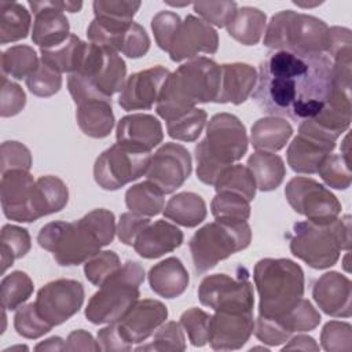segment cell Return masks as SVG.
<instances>
[{
  "mask_svg": "<svg viewBox=\"0 0 352 352\" xmlns=\"http://www.w3.org/2000/svg\"><path fill=\"white\" fill-rule=\"evenodd\" d=\"M331 87V63L324 54L272 51L260 63L253 100L265 114L302 121L322 110Z\"/></svg>",
  "mask_w": 352,
  "mask_h": 352,
  "instance_id": "1",
  "label": "cell"
},
{
  "mask_svg": "<svg viewBox=\"0 0 352 352\" xmlns=\"http://www.w3.org/2000/svg\"><path fill=\"white\" fill-rule=\"evenodd\" d=\"M220 87V65L197 56L180 65L165 80L155 106L157 114L169 121L198 103L214 102Z\"/></svg>",
  "mask_w": 352,
  "mask_h": 352,
  "instance_id": "2",
  "label": "cell"
},
{
  "mask_svg": "<svg viewBox=\"0 0 352 352\" xmlns=\"http://www.w3.org/2000/svg\"><path fill=\"white\" fill-rule=\"evenodd\" d=\"M248 143L246 128L236 116L214 114L206 125V136L195 146L197 177L214 186L224 169L246 154Z\"/></svg>",
  "mask_w": 352,
  "mask_h": 352,
  "instance_id": "3",
  "label": "cell"
},
{
  "mask_svg": "<svg viewBox=\"0 0 352 352\" xmlns=\"http://www.w3.org/2000/svg\"><path fill=\"white\" fill-rule=\"evenodd\" d=\"M125 80L126 65L116 51L87 43L78 70L67 77V88L76 104L94 99L111 102Z\"/></svg>",
  "mask_w": 352,
  "mask_h": 352,
  "instance_id": "4",
  "label": "cell"
},
{
  "mask_svg": "<svg viewBox=\"0 0 352 352\" xmlns=\"http://www.w3.org/2000/svg\"><path fill=\"white\" fill-rule=\"evenodd\" d=\"M351 248V217H337L327 223L300 221L293 226L290 252L311 268L324 270L333 267L341 250Z\"/></svg>",
  "mask_w": 352,
  "mask_h": 352,
  "instance_id": "5",
  "label": "cell"
},
{
  "mask_svg": "<svg viewBox=\"0 0 352 352\" xmlns=\"http://www.w3.org/2000/svg\"><path fill=\"white\" fill-rule=\"evenodd\" d=\"M253 279L260 297V316L278 318L304 296V272L289 258H261L254 265Z\"/></svg>",
  "mask_w": 352,
  "mask_h": 352,
  "instance_id": "6",
  "label": "cell"
},
{
  "mask_svg": "<svg viewBox=\"0 0 352 352\" xmlns=\"http://www.w3.org/2000/svg\"><path fill=\"white\" fill-rule=\"evenodd\" d=\"M264 33L265 47L305 55L324 54L330 40V28L322 19L292 10L272 15Z\"/></svg>",
  "mask_w": 352,
  "mask_h": 352,
  "instance_id": "7",
  "label": "cell"
},
{
  "mask_svg": "<svg viewBox=\"0 0 352 352\" xmlns=\"http://www.w3.org/2000/svg\"><path fill=\"white\" fill-rule=\"evenodd\" d=\"M144 280V268L128 260L89 298L85 318L94 324L118 322L139 300V286Z\"/></svg>",
  "mask_w": 352,
  "mask_h": 352,
  "instance_id": "8",
  "label": "cell"
},
{
  "mask_svg": "<svg viewBox=\"0 0 352 352\" xmlns=\"http://www.w3.org/2000/svg\"><path fill=\"white\" fill-rule=\"evenodd\" d=\"M252 241V230L246 221H212L191 236L188 248L197 274L208 272L221 260L246 249Z\"/></svg>",
  "mask_w": 352,
  "mask_h": 352,
  "instance_id": "9",
  "label": "cell"
},
{
  "mask_svg": "<svg viewBox=\"0 0 352 352\" xmlns=\"http://www.w3.org/2000/svg\"><path fill=\"white\" fill-rule=\"evenodd\" d=\"M38 245L51 252L62 267L85 263L103 246L94 228L82 216L76 221H51L41 227Z\"/></svg>",
  "mask_w": 352,
  "mask_h": 352,
  "instance_id": "10",
  "label": "cell"
},
{
  "mask_svg": "<svg viewBox=\"0 0 352 352\" xmlns=\"http://www.w3.org/2000/svg\"><path fill=\"white\" fill-rule=\"evenodd\" d=\"M150 158V151L116 143L96 158L94 179L103 190H118L146 175Z\"/></svg>",
  "mask_w": 352,
  "mask_h": 352,
  "instance_id": "11",
  "label": "cell"
},
{
  "mask_svg": "<svg viewBox=\"0 0 352 352\" xmlns=\"http://www.w3.org/2000/svg\"><path fill=\"white\" fill-rule=\"evenodd\" d=\"M285 197L293 210L309 221L327 223L341 213V202L312 177H293L285 187Z\"/></svg>",
  "mask_w": 352,
  "mask_h": 352,
  "instance_id": "12",
  "label": "cell"
},
{
  "mask_svg": "<svg viewBox=\"0 0 352 352\" xmlns=\"http://www.w3.org/2000/svg\"><path fill=\"white\" fill-rule=\"evenodd\" d=\"M199 302L213 311H253L254 296L248 274L230 276L214 274L202 279L198 287Z\"/></svg>",
  "mask_w": 352,
  "mask_h": 352,
  "instance_id": "13",
  "label": "cell"
},
{
  "mask_svg": "<svg viewBox=\"0 0 352 352\" xmlns=\"http://www.w3.org/2000/svg\"><path fill=\"white\" fill-rule=\"evenodd\" d=\"M320 314L305 298H301L290 311L278 318L260 316L254 322L256 337L267 345L286 342L294 333L311 331L320 323Z\"/></svg>",
  "mask_w": 352,
  "mask_h": 352,
  "instance_id": "14",
  "label": "cell"
},
{
  "mask_svg": "<svg viewBox=\"0 0 352 352\" xmlns=\"http://www.w3.org/2000/svg\"><path fill=\"white\" fill-rule=\"evenodd\" d=\"M34 14L32 41L40 50H50L60 45L70 36V25L63 14L78 12L82 8L81 1H29Z\"/></svg>",
  "mask_w": 352,
  "mask_h": 352,
  "instance_id": "15",
  "label": "cell"
},
{
  "mask_svg": "<svg viewBox=\"0 0 352 352\" xmlns=\"http://www.w3.org/2000/svg\"><path fill=\"white\" fill-rule=\"evenodd\" d=\"M84 302V287L74 279H56L44 285L36 297L40 316L52 327L76 315Z\"/></svg>",
  "mask_w": 352,
  "mask_h": 352,
  "instance_id": "16",
  "label": "cell"
},
{
  "mask_svg": "<svg viewBox=\"0 0 352 352\" xmlns=\"http://www.w3.org/2000/svg\"><path fill=\"white\" fill-rule=\"evenodd\" d=\"M191 170L192 162L188 150L179 143L169 142L151 155L146 177L164 194H172L188 179Z\"/></svg>",
  "mask_w": 352,
  "mask_h": 352,
  "instance_id": "17",
  "label": "cell"
},
{
  "mask_svg": "<svg viewBox=\"0 0 352 352\" xmlns=\"http://www.w3.org/2000/svg\"><path fill=\"white\" fill-rule=\"evenodd\" d=\"M36 180L26 170H8L1 175L0 198L3 213L18 223L36 221L33 192Z\"/></svg>",
  "mask_w": 352,
  "mask_h": 352,
  "instance_id": "18",
  "label": "cell"
},
{
  "mask_svg": "<svg viewBox=\"0 0 352 352\" xmlns=\"http://www.w3.org/2000/svg\"><path fill=\"white\" fill-rule=\"evenodd\" d=\"M219 47L217 32L204 19L187 15L180 23L168 51L173 62L197 58L198 54H214Z\"/></svg>",
  "mask_w": 352,
  "mask_h": 352,
  "instance_id": "19",
  "label": "cell"
},
{
  "mask_svg": "<svg viewBox=\"0 0 352 352\" xmlns=\"http://www.w3.org/2000/svg\"><path fill=\"white\" fill-rule=\"evenodd\" d=\"M170 72L164 66H154L126 77L118 96V104L125 111L150 110L157 103L161 88Z\"/></svg>",
  "mask_w": 352,
  "mask_h": 352,
  "instance_id": "20",
  "label": "cell"
},
{
  "mask_svg": "<svg viewBox=\"0 0 352 352\" xmlns=\"http://www.w3.org/2000/svg\"><path fill=\"white\" fill-rule=\"evenodd\" d=\"M168 308L158 300H138L135 305L118 320L114 322L121 337L129 344H140L154 334L166 320Z\"/></svg>",
  "mask_w": 352,
  "mask_h": 352,
  "instance_id": "21",
  "label": "cell"
},
{
  "mask_svg": "<svg viewBox=\"0 0 352 352\" xmlns=\"http://www.w3.org/2000/svg\"><path fill=\"white\" fill-rule=\"evenodd\" d=\"M254 330L253 311H214L209 344L216 351L242 348Z\"/></svg>",
  "mask_w": 352,
  "mask_h": 352,
  "instance_id": "22",
  "label": "cell"
},
{
  "mask_svg": "<svg viewBox=\"0 0 352 352\" xmlns=\"http://www.w3.org/2000/svg\"><path fill=\"white\" fill-rule=\"evenodd\" d=\"M312 297L329 316L349 318L352 314V283L337 271L326 272L315 280Z\"/></svg>",
  "mask_w": 352,
  "mask_h": 352,
  "instance_id": "23",
  "label": "cell"
},
{
  "mask_svg": "<svg viewBox=\"0 0 352 352\" xmlns=\"http://www.w3.org/2000/svg\"><path fill=\"white\" fill-rule=\"evenodd\" d=\"M116 138L117 143L143 151H151L162 142L164 132L161 122L154 116L135 113L118 121Z\"/></svg>",
  "mask_w": 352,
  "mask_h": 352,
  "instance_id": "24",
  "label": "cell"
},
{
  "mask_svg": "<svg viewBox=\"0 0 352 352\" xmlns=\"http://www.w3.org/2000/svg\"><path fill=\"white\" fill-rule=\"evenodd\" d=\"M257 72L252 65L234 62L220 65V87L214 103H243L253 92Z\"/></svg>",
  "mask_w": 352,
  "mask_h": 352,
  "instance_id": "25",
  "label": "cell"
},
{
  "mask_svg": "<svg viewBox=\"0 0 352 352\" xmlns=\"http://www.w3.org/2000/svg\"><path fill=\"white\" fill-rule=\"evenodd\" d=\"M336 143L298 132L287 147V164L297 173H316L322 161L331 154Z\"/></svg>",
  "mask_w": 352,
  "mask_h": 352,
  "instance_id": "26",
  "label": "cell"
},
{
  "mask_svg": "<svg viewBox=\"0 0 352 352\" xmlns=\"http://www.w3.org/2000/svg\"><path fill=\"white\" fill-rule=\"evenodd\" d=\"M183 243V232L172 223L157 220L150 223L136 238L135 252L143 258H158Z\"/></svg>",
  "mask_w": 352,
  "mask_h": 352,
  "instance_id": "27",
  "label": "cell"
},
{
  "mask_svg": "<svg viewBox=\"0 0 352 352\" xmlns=\"http://www.w3.org/2000/svg\"><path fill=\"white\" fill-rule=\"evenodd\" d=\"M188 282V272L177 257H168L153 265L148 271V285L151 290L164 298L182 296Z\"/></svg>",
  "mask_w": 352,
  "mask_h": 352,
  "instance_id": "28",
  "label": "cell"
},
{
  "mask_svg": "<svg viewBox=\"0 0 352 352\" xmlns=\"http://www.w3.org/2000/svg\"><path fill=\"white\" fill-rule=\"evenodd\" d=\"M351 30L348 28H330V40L324 55L331 63L333 84L351 89Z\"/></svg>",
  "mask_w": 352,
  "mask_h": 352,
  "instance_id": "29",
  "label": "cell"
},
{
  "mask_svg": "<svg viewBox=\"0 0 352 352\" xmlns=\"http://www.w3.org/2000/svg\"><path fill=\"white\" fill-rule=\"evenodd\" d=\"M76 120L80 129L89 138L102 139L110 135L114 126V113L111 102L87 100L77 104Z\"/></svg>",
  "mask_w": 352,
  "mask_h": 352,
  "instance_id": "30",
  "label": "cell"
},
{
  "mask_svg": "<svg viewBox=\"0 0 352 352\" xmlns=\"http://www.w3.org/2000/svg\"><path fill=\"white\" fill-rule=\"evenodd\" d=\"M293 135V126L286 118L270 116L252 125L250 143L256 151L275 153L283 148Z\"/></svg>",
  "mask_w": 352,
  "mask_h": 352,
  "instance_id": "31",
  "label": "cell"
},
{
  "mask_svg": "<svg viewBox=\"0 0 352 352\" xmlns=\"http://www.w3.org/2000/svg\"><path fill=\"white\" fill-rule=\"evenodd\" d=\"M162 213L165 219L172 220L179 226L192 228L205 220L206 204L201 195L191 191H183L169 198Z\"/></svg>",
  "mask_w": 352,
  "mask_h": 352,
  "instance_id": "32",
  "label": "cell"
},
{
  "mask_svg": "<svg viewBox=\"0 0 352 352\" xmlns=\"http://www.w3.org/2000/svg\"><path fill=\"white\" fill-rule=\"evenodd\" d=\"M69 201L66 183L56 176H41L34 183L33 206L37 219L62 210Z\"/></svg>",
  "mask_w": 352,
  "mask_h": 352,
  "instance_id": "33",
  "label": "cell"
},
{
  "mask_svg": "<svg viewBox=\"0 0 352 352\" xmlns=\"http://www.w3.org/2000/svg\"><path fill=\"white\" fill-rule=\"evenodd\" d=\"M267 26V15L254 7L238 8L226 26L227 33L243 45H254L260 41Z\"/></svg>",
  "mask_w": 352,
  "mask_h": 352,
  "instance_id": "34",
  "label": "cell"
},
{
  "mask_svg": "<svg viewBox=\"0 0 352 352\" xmlns=\"http://www.w3.org/2000/svg\"><path fill=\"white\" fill-rule=\"evenodd\" d=\"M246 166L250 169L260 191L278 188L286 176L285 162L275 153L254 151L248 158Z\"/></svg>",
  "mask_w": 352,
  "mask_h": 352,
  "instance_id": "35",
  "label": "cell"
},
{
  "mask_svg": "<svg viewBox=\"0 0 352 352\" xmlns=\"http://www.w3.org/2000/svg\"><path fill=\"white\" fill-rule=\"evenodd\" d=\"M85 44L81 41L76 34H70L65 43L55 48L50 50H40V60L44 62L45 65L51 66L56 72L62 73H69L73 74L78 70L84 51H85Z\"/></svg>",
  "mask_w": 352,
  "mask_h": 352,
  "instance_id": "36",
  "label": "cell"
},
{
  "mask_svg": "<svg viewBox=\"0 0 352 352\" xmlns=\"http://www.w3.org/2000/svg\"><path fill=\"white\" fill-rule=\"evenodd\" d=\"M164 192L151 182H140L129 187L125 192V205L131 212L151 217L165 208Z\"/></svg>",
  "mask_w": 352,
  "mask_h": 352,
  "instance_id": "37",
  "label": "cell"
},
{
  "mask_svg": "<svg viewBox=\"0 0 352 352\" xmlns=\"http://www.w3.org/2000/svg\"><path fill=\"white\" fill-rule=\"evenodd\" d=\"M0 43H14L28 36L30 29V14L19 3L0 1Z\"/></svg>",
  "mask_w": 352,
  "mask_h": 352,
  "instance_id": "38",
  "label": "cell"
},
{
  "mask_svg": "<svg viewBox=\"0 0 352 352\" xmlns=\"http://www.w3.org/2000/svg\"><path fill=\"white\" fill-rule=\"evenodd\" d=\"M40 65L36 51L29 45H14L1 52L0 66L4 76L16 80L28 78Z\"/></svg>",
  "mask_w": 352,
  "mask_h": 352,
  "instance_id": "39",
  "label": "cell"
},
{
  "mask_svg": "<svg viewBox=\"0 0 352 352\" xmlns=\"http://www.w3.org/2000/svg\"><path fill=\"white\" fill-rule=\"evenodd\" d=\"M32 248V239L26 228L6 224L0 235V253H1V274L14 264V260L22 258Z\"/></svg>",
  "mask_w": 352,
  "mask_h": 352,
  "instance_id": "40",
  "label": "cell"
},
{
  "mask_svg": "<svg viewBox=\"0 0 352 352\" xmlns=\"http://www.w3.org/2000/svg\"><path fill=\"white\" fill-rule=\"evenodd\" d=\"M344 150L340 154H329L320 164L316 173L331 188L346 190L351 186L349 168V143L342 142Z\"/></svg>",
  "mask_w": 352,
  "mask_h": 352,
  "instance_id": "41",
  "label": "cell"
},
{
  "mask_svg": "<svg viewBox=\"0 0 352 352\" xmlns=\"http://www.w3.org/2000/svg\"><path fill=\"white\" fill-rule=\"evenodd\" d=\"M213 187L216 192L231 191L242 195L249 202L254 199L257 190V184L250 169L242 164H232L231 166L224 169Z\"/></svg>",
  "mask_w": 352,
  "mask_h": 352,
  "instance_id": "42",
  "label": "cell"
},
{
  "mask_svg": "<svg viewBox=\"0 0 352 352\" xmlns=\"http://www.w3.org/2000/svg\"><path fill=\"white\" fill-rule=\"evenodd\" d=\"M33 280L23 271H14L6 275L0 283V300L3 309H18L33 293Z\"/></svg>",
  "mask_w": 352,
  "mask_h": 352,
  "instance_id": "43",
  "label": "cell"
},
{
  "mask_svg": "<svg viewBox=\"0 0 352 352\" xmlns=\"http://www.w3.org/2000/svg\"><path fill=\"white\" fill-rule=\"evenodd\" d=\"M210 209L213 217L220 221L241 223L250 216V202L231 191H217L212 199Z\"/></svg>",
  "mask_w": 352,
  "mask_h": 352,
  "instance_id": "44",
  "label": "cell"
},
{
  "mask_svg": "<svg viewBox=\"0 0 352 352\" xmlns=\"http://www.w3.org/2000/svg\"><path fill=\"white\" fill-rule=\"evenodd\" d=\"M208 114L204 109L194 107L180 116L166 121V131L172 139L182 142H194L202 133Z\"/></svg>",
  "mask_w": 352,
  "mask_h": 352,
  "instance_id": "45",
  "label": "cell"
},
{
  "mask_svg": "<svg viewBox=\"0 0 352 352\" xmlns=\"http://www.w3.org/2000/svg\"><path fill=\"white\" fill-rule=\"evenodd\" d=\"M186 337L183 327L177 322H164L153 334L151 340L146 344H140L135 351H184Z\"/></svg>",
  "mask_w": 352,
  "mask_h": 352,
  "instance_id": "46",
  "label": "cell"
},
{
  "mask_svg": "<svg viewBox=\"0 0 352 352\" xmlns=\"http://www.w3.org/2000/svg\"><path fill=\"white\" fill-rule=\"evenodd\" d=\"M14 327L19 336L30 340L40 338L52 329V326L40 316L34 302L21 305L16 309L14 316Z\"/></svg>",
  "mask_w": 352,
  "mask_h": 352,
  "instance_id": "47",
  "label": "cell"
},
{
  "mask_svg": "<svg viewBox=\"0 0 352 352\" xmlns=\"http://www.w3.org/2000/svg\"><path fill=\"white\" fill-rule=\"evenodd\" d=\"M121 265L120 257L114 252L99 250L84 263V274L94 286L100 287Z\"/></svg>",
  "mask_w": 352,
  "mask_h": 352,
  "instance_id": "48",
  "label": "cell"
},
{
  "mask_svg": "<svg viewBox=\"0 0 352 352\" xmlns=\"http://www.w3.org/2000/svg\"><path fill=\"white\" fill-rule=\"evenodd\" d=\"M210 320L212 315L199 308H190L182 314L180 324L194 346H204L209 342Z\"/></svg>",
  "mask_w": 352,
  "mask_h": 352,
  "instance_id": "49",
  "label": "cell"
},
{
  "mask_svg": "<svg viewBox=\"0 0 352 352\" xmlns=\"http://www.w3.org/2000/svg\"><path fill=\"white\" fill-rule=\"evenodd\" d=\"M26 87L36 96H52L62 87V74L40 60L38 67L26 78Z\"/></svg>",
  "mask_w": 352,
  "mask_h": 352,
  "instance_id": "50",
  "label": "cell"
},
{
  "mask_svg": "<svg viewBox=\"0 0 352 352\" xmlns=\"http://www.w3.org/2000/svg\"><path fill=\"white\" fill-rule=\"evenodd\" d=\"M320 344L329 352H349L352 349V327L346 322L330 320L320 333Z\"/></svg>",
  "mask_w": 352,
  "mask_h": 352,
  "instance_id": "51",
  "label": "cell"
},
{
  "mask_svg": "<svg viewBox=\"0 0 352 352\" xmlns=\"http://www.w3.org/2000/svg\"><path fill=\"white\" fill-rule=\"evenodd\" d=\"M192 7L201 19L217 28H226L238 10L235 1H197Z\"/></svg>",
  "mask_w": 352,
  "mask_h": 352,
  "instance_id": "52",
  "label": "cell"
},
{
  "mask_svg": "<svg viewBox=\"0 0 352 352\" xmlns=\"http://www.w3.org/2000/svg\"><path fill=\"white\" fill-rule=\"evenodd\" d=\"M140 1H113L96 0L92 3L95 18H103L117 22H133V16L140 8Z\"/></svg>",
  "mask_w": 352,
  "mask_h": 352,
  "instance_id": "53",
  "label": "cell"
},
{
  "mask_svg": "<svg viewBox=\"0 0 352 352\" xmlns=\"http://www.w3.org/2000/svg\"><path fill=\"white\" fill-rule=\"evenodd\" d=\"M32 154L30 150L15 140H7L1 143V175L8 170H26L32 168Z\"/></svg>",
  "mask_w": 352,
  "mask_h": 352,
  "instance_id": "54",
  "label": "cell"
},
{
  "mask_svg": "<svg viewBox=\"0 0 352 352\" xmlns=\"http://www.w3.org/2000/svg\"><path fill=\"white\" fill-rule=\"evenodd\" d=\"M182 23V19L177 14L172 11H160L151 19V30L157 45L162 51H169L170 44L175 38V34Z\"/></svg>",
  "mask_w": 352,
  "mask_h": 352,
  "instance_id": "55",
  "label": "cell"
},
{
  "mask_svg": "<svg viewBox=\"0 0 352 352\" xmlns=\"http://www.w3.org/2000/svg\"><path fill=\"white\" fill-rule=\"evenodd\" d=\"M26 104V95L21 85L12 82L7 76L1 74L0 87V116L12 117L23 110Z\"/></svg>",
  "mask_w": 352,
  "mask_h": 352,
  "instance_id": "56",
  "label": "cell"
},
{
  "mask_svg": "<svg viewBox=\"0 0 352 352\" xmlns=\"http://www.w3.org/2000/svg\"><path fill=\"white\" fill-rule=\"evenodd\" d=\"M150 50V38L146 30L136 22H132L125 32L120 52L128 58L136 59L144 56Z\"/></svg>",
  "mask_w": 352,
  "mask_h": 352,
  "instance_id": "57",
  "label": "cell"
},
{
  "mask_svg": "<svg viewBox=\"0 0 352 352\" xmlns=\"http://www.w3.org/2000/svg\"><path fill=\"white\" fill-rule=\"evenodd\" d=\"M150 224V219L135 212H125L120 216L117 224L118 239L128 246H133L138 235Z\"/></svg>",
  "mask_w": 352,
  "mask_h": 352,
  "instance_id": "58",
  "label": "cell"
},
{
  "mask_svg": "<svg viewBox=\"0 0 352 352\" xmlns=\"http://www.w3.org/2000/svg\"><path fill=\"white\" fill-rule=\"evenodd\" d=\"M98 342L102 351H131L129 345L120 334L116 323H109L98 331Z\"/></svg>",
  "mask_w": 352,
  "mask_h": 352,
  "instance_id": "59",
  "label": "cell"
},
{
  "mask_svg": "<svg viewBox=\"0 0 352 352\" xmlns=\"http://www.w3.org/2000/svg\"><path fill=\"white\" fill-rule=\"evenodd\" d=\"M66 351H102L98 340L85 330H74L67 336Z\"/></svg>",
  "mask_w": 352,
  "mask_h": 352,
  "instance_id": "60",
  "label": "cell"
},
{
  "mask_svg": "<svg viewBox=\"0 0 352 352\" xmlns=\"http://www.w3.org/2000/svg\"><path fill=\"white\" fill-rule=\"evenodd\" d=\"M287 341L289 342L285 346H282V351H293V349H297V351H319V345L309 336L298 334L296 337L289 338Z\"/></svg>",
  "mask_w": 352,
  "mask_h": 352,
  "instance_id": "61",
  "label": "cell"
},
{
  "mask_svg": "<svg viewBox=\"0 0 352 352\" xmlns=\"http://www.w3.org/2000/svg\"><path fill=\"white\" fill-rule=\"evenodd\" d=\"M34 351H66V342L60 337H50L34 346Z\"/></svg>",
  "mask_w": 352,
  "mask_h": 352,
  "instance_id": "62",
  "label": "cell"
},
{
  "mask_svg": "<svg viewBox=\"0 0 352 352\" xmlns=\"http://www.w3.org/2000/svg\"><path fill=\"white\" fill-rule=\"evenodd\" d=\"M16 349H26V351H28V346H11V348H7V349H4V352H10V351H16Z\"/></svg>",
  "mask_w": 352,
  "mask_h": 352,
  "instance_id": "63",
  "label": "cell"
}]
</instances>
